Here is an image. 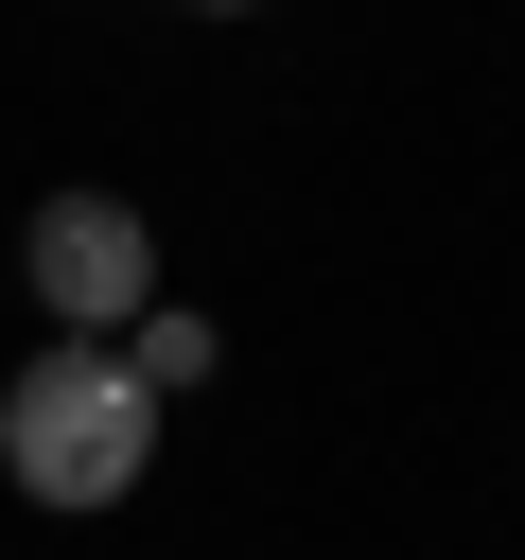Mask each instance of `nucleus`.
Returning a JSON list of instances; mask_svg holds the SVG:
<instances>
[{
  "label": "nucleus",
  "instance_id": "3",
  "mask_svg": "<svg viewBox=\"0 0 525 560\" xmlns=\"http://www.w3.org/2000/svg\"><path fill=\"white\" fill-rule=\"evenodd\" d=\"M105 350H122V385H140V402H158V420H175V402H192V385H210V368H228V332H210V315H192V298H158V315H122V332H105Z\"/></svg>",
  "mask_w": 525,
  "mask_h": 560
},
{
  "label": "nucleus",
  "instance_id": "1",
  "mask_svg": "<svg viewBox=\"0 0 525 560\" xmlns=\"http://www.w3.org/2000/svg\"><path fill=\"white\" fill-rule=\"evenodd\" d=\"M158 402L122 385V350H35L18 385H0V490L18 508H52V525H105V508H140V472H158Z\"/></svg>",
  "mask_w": 525,
  "mask_h": 560
},
{
  "label": "nucleus",
  "instance_id": "4",
  "mask_svg": "<svg viewBox=\"0 0 525 560\" xmlns=\"http://www.w3.org/2000/svg\"><path fill=\"white\" fill-rule=\"evenodd\" d=\"M192 18H262V0H192Z\"/></svg>",
  "mask_w": 525,
  "mask_h": 560
},
{
  "label": "nucleus",
  "instance_id": "2",
  "mask_svg": "<svg viewBox=\"0 0 525 560\" xmlns=\"http://www.w3.org/2000/svg\"><path fill=\"white\" fill-rule=\"evenodd\" d=\"M18 298H35L70 350H105L122 315H158V298H175V280H158V210H140V192H105V175L35 192V228H18Z\"/></svg>",
  "mask_w": 525,
  "mask_h": 560
}]
</instances>
